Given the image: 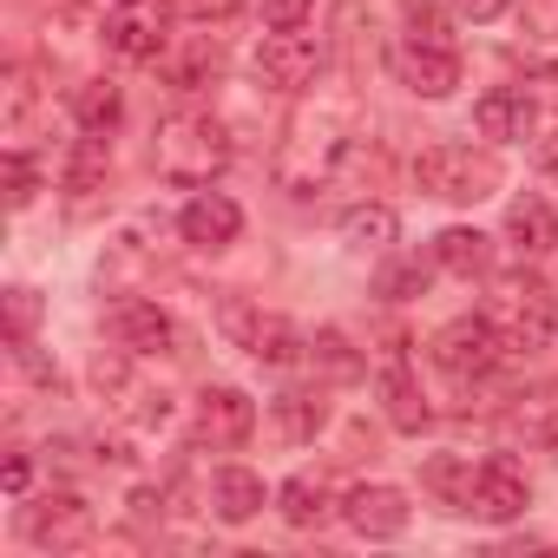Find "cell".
Segmentation results:
<instances>
[{
  "label": "cell",
  "instance_id": "1",
  "mask_svg": "<svg viewBox=\"0 0 558 558\" xmlns=\"http://www.w3.org/2000/svg\"><path fill=\"white\" fill-rule=\"evenodd\" d=\"M355 151H362L355 106L316 99V106H303V112L290 119V132H283V145H276L269 171H276V184H283L290 197H323V191L342 178V165H349Z\"/></svg>",
  "mask_w": 558,
  "mask_h": 558
},
{
  "label": "cell",
  "instance_id": "2",
  "mask_svg": "<svg viewBox=\"0 0 558 558\" xmlns=\"http://www.w3.org/2000/svg\"><path fill=\"white\" fill-rule=\"evenodd\" d=\"M151 158H158V178L165 184H184V191H204L210 178H223L230 171V132L210 119V112H171L165 125H158V145H151Z\"/></svg>",
  "mask_w": 558,
  "mask_h": 558
},
{
  "label": "cell",
  "instance_id": "3",
  "mask_svg": "<svg viewBox=\"0 0 558 558\" xmlns=\"http://www.w3.org/2000/svg\"><path fill=\"white\" fill-rule=\"evenodd\" d=\"M499 158L486 145H427L414 158V191L440 197V204H480L499 191Z\"/></svg>",
  "mask_w": 558,
  "mask_h": 558
},
{
  "label": "cell",
  "instance_id": "4",
  "mask_svg": "<svg viewBox=\"0 0 558 558\" xmlns=\"http://www.w3.org/2000/svg\"><path fill=\"white\" fill-rule=\"evenodd\" d=\"M480 316L506 336V349H538L551 336V323H558V296L538 283L532 269H512V276H499V283L486 290Z\"/></svg>",
  "mask_w": 558,
  "mask_h": 558
},
{
  "label": "cell",
  "instance_id": "5",
  "mask_svg": "<svg viewBox=\"0 0 558 558\" xmlns=\"http://www.w3.org/2000/svg\"><path fill=\"white\" fill-rule=\"evenodd\" d=\"M434 362L453 375V381H486L499 362H506V336L486 323V316H460L434 336Z\"/></svg>",
  "mask_w": 558,
  "mask_h": 558
},
{
  "label": "cell",
  "instance_id": "6",
  "mask_svg": "<svg viewBox=\"0 0 558 558\" xmlns=\"http://www.w3.org/2000/svg\"><path fill=\"white\" fill-rule=\"evenodd\" d=\"M21 532H27V545H40V551H86L93 532H99V519H93V506H86L80 493H47V499H34V506L21 512Z\"/></svg>",
  "mask_w": 558,
  "mask_h": 558
},
{
  "label": "cell",
  "instance_id": "7",
  "mask_svg": "<svg viewBox=\"0 0 558 558\" xmlns=\"http://www.w3.org/2000/svg\"><path fill=\"white\" fill-rule=\"evenodd\" d=\"M223 336H230L243 355L269 362V368H283V362H296V355L310 349L283 316H269V310H256V303H223Z\"/></svg>",
  "mask_w": 558,
  "mask_h": 558
},
{
  "label": "cell",
  "instance_id": "8",
  "mask_svg": "<svg viewBox=\"0 0 558 558\" xmlns=\"http://www.w3.org/2000/svg\"><path fill=\"white\" fill-rule=\"evenodd\" d=\"M256 434V401L243 388H204L197 395V414H191V440L210 447V453H230Z\"/></svg>",
  "mask_w": 558,
  "mask_h": 558
},
{
  "label": "cell",
  "instance_id": "9",
  "mask_svg": "<svg viewBox=\"0 0 558 558\" xmlns=\"http://www.w3.org/2000/svg\"><path fill=\"white\" fill-rule=\"evenodd\" d=\"M525 506H532V493H525V473H519L512 460H480V466H466V493H460V512L506 525V519H519Z\"/></svg>",
  "mask_w": 558,
  "mask_h": 558
},
{
  "label": "cell",
  "instance_id": "10",
  "mask_svg": "<svg viewBox=\"0 0 558 558\" xmlns=\"http://www.w3.org/2000/svg\"><path fill=\"white\" fill-rule=\"evenodd\" d=\"M256 80L269 86V93H303V86H316V73H323V47L296 27V34H269L263 47H256Z\"/></svg>",
  "mask_w": 558,
  "mask_h": 558
},
{
  "label": "cell",
  "instance_id": "11",
  "mask_svg": "<svg viewBox=\"0 0 558 558\" xmlns=\"http://www.w3.org/2000/svg\"><path fill=\"white\" fill-rule=\"evenodd\" d=\"M106 47L119 60H165V47H171L165 0H119V14L106 21Z\"/></svg>",
  "mask_w": 558,
  "mask_h": 558
},
{
  "label": "cell",
  "instance_id": "12",
  "mask_svg": "<svg viewBox=\"0 0 558 558\" xmlns=\"http://www.w3.org/2000/svg\"><path fill=\"white\" fill-rule=\"evenodd\" d=\"M395 73H401L408 93H421V99H447V93L460 86V47H427V40L395 34Z\"/></svg>",
  "mask_w": 558,
  "mask_h": 558
},
{
  "label": "cell",
  "instance_id": "13",
  "mask_svg": "<svg viewBox=\"0 0 558 558\" xmlns=\"http://www.w3.org/2000/svg\"><path fill=\"white\" fill-rule=\"evenodd\" d=\"M342 519L362 532V538H401L408 532V519H414V506H408V493L401 486H355V493H342Z\"/></svg>",
  "mask_w": 558,
  "mask_h": 558
},
{
  "label": "cell",
  "instance_id": "14",
  "mask_svg": "<svg viewBox=\"0 0 558 558\" xmlns=\"http://www.w3.org/2000/svg\"><path fill=\"white\" fill-rule=\"evenodd\" d=\"M506 440H519V447H558V375L551 381H532V388H519L512 401H506Z\"/></svg>",
  "mask_w": 558,
  "mask_h": 558
},
{
  "label": "cell",
  "instance_id": "15",
  "mask_svg": "<svg viewBox=\"0 0 558 558\" xmlns=\"http://www.w3.org/2000/svg\"><path fill=\"white\" fill-rule=\"evenodd\" d=\"M178 230H184V243H197V250H223V243H236V230H243V210H236L223 191H197V197L184 204Z\"/></svg>",
  "mask_w": 558,
  "mask_h": 558
},
{
  "label": "cell",
  "instance_id": "16",
  "mask_svg": "<svg viewBox=\"0 0 558 558\" xmlns=\"http://www.w3.org/2000/svg\"><path fill=\"white\" fill-rule=\"evenodd\" d=\"M473 125H480V138H499V145H512V138H532L538 112H532L525 86H493V93L473 106Z\"/></svg>",
  "mask_w": 558,
  "mask_h": 558
},
{
  "label": "cell",
  "instance_id": "17",
  "mask_svg": "<svg viewBox=\"0 0 558 558\" xmlns=\"http://www.w3.org/2000/svg\"><path fill=\"white\" fill-rule=\"evenodd\" d=\"M506 243H512L525 263L551 256V250H558V217H551V204H545V197H512V204H506Z\"/></svg>",
  "mask_w": 558,
  "mask_h": 558
},
{
  "label": "cell",
  "instance_id": "18",
  "mask_svg": "<svg viewBox=\"0 0 558 558\" xmlns=\"http://www.w3.org/2000/svg\"><path fill=\"white\" fill-rule=\"evenodd\" d=\"M112 336H119V349L125 355H165L171 349V316L158 310V303H119L112 310Z\"/></svg>",
  "mask_w": 558,
  "mask_h": 558
},
{
  "label": "cell",
  "instance_id": "19",
  "mask_svg": "<svg viewBox=\"0 0 558 558\" xmlns=\"http://www.w3.org/2000/svg\"><path fill=\"white\" fill-rule=\"evenodd\" d=\"M276 512H283L290 525H303V532H316V525H329L342 506H336V486H329L323 473H296L283 493H276Z\"/></svg>",
  "mask_w": 558,
  "mask_h": 558
},
{
  "label": "cell",
  "instance_id": "20",
  "mask_svg": "<svg viewBox=\"0 0 558 558\" xmlns=\"http://www.w3.org/2000/svg\"><path fill=\"white\" fill-rule=\"evenodd\" d=\"M210 506H217L223 525H243V519L263 512V480H256L250 466H217V480H210Z\"/></svg>",
  "mask_w": 558,
  "mask_h": 558
},
{
  "label": "cell",
  "instance_id": "21",
  "mask_svg": "<svg viewBox=\"0 0 558 558\" xmlns=\"http://www.w3.org/2000/svg\"><path fill=\"white\" fill-rule=\"evenodd\" d=\"M434 263H440V269H453V276H486V263H493V236H480V230L453 223V230H440V236H434Z\"/></svg>",
  "mask_w": 558,
  "mask_h": 558
},
{
  "label": "cell",
  "instance_id": "22",
  "mask_svg": "<svg viewBox=\"0 0 558 558\" xmlns=\"http://www.w3.org/2000/svg\"><path fill=\"white\" fill-rule=\"evenodd\" d=\"M217 73H223V60H217V47H210V40H197V47H184V53H171V47H165V80H171L178 93H204Z\"/></svg>",
  "mask_w": 558,
  "mask_h": 558
},
{
  "label": "cell",
  "instance_id": "23",
  "mask_svg": "<svg viewBox=\"0 0 558 558\" xmlns=\"http://www.w3.org/2000/svg\"><path fill=\"white\" fill-rule=\"evenodd\" d=\"M381 401H388V421H395L401 434H421V427H427V401H421V388L408 381L401 362H388V375H381Z\"/></svg>",
  "mask_w": 558,
  "mask_h": 558
},
{
  "label": "cell",
  "instance_id": "24",
  "mask_svg": "<svg viewBox=\"0 0 558 558\" xmlns=\"http://www.w3.org/2000/svg\"><path fill=\"white\" fill-rule=\"evenodd\" d=\"M342 236H349L355 250H388V243L401 236V217H395L388 204H355V210L342 217Z\"/></svg>",
  "mask_w": 558,
  "mask_h": 558
},
{
  "label": "cell",
  "instance_id": "25",
  "mask_svg": "<svg viewBox=\"0 0 558 558\" xmlns=\"http://www.w3.org/2000/svg\"><path fill=\"white\" fill-rule=\"evenodd\" d=\"M73 119L86 132H112L119 125V86L112 80H80L73 86Z\"/></svg>",
  "mask_w": 558,
  "mask_h": 558
},
{
  "label": "cell",
  "instance_id": "26",
  "mask_svg": "<svg viewBox=\"0 0 558 558\" xmlns=\"http://www.w3.org/2000/svg\"><path fill=\"white\" fill-rule=\"evenodd\" d=\"M276 427H283L290 440H310V434L323 427V401H316V395H303V388L276 395Z\"/></svg>",
  "mask_w": 558,
  "mask_h": 558
},
{
  "label": "cell",
  "instance_id": "27",
  "mask_svg": "<svg viewBox=\"0 0 558 558\" xmlns=\"http://www.w3.org/2000/svg\"><path fill=\"white\" fill-rule=\"evenodd\" d=\"M99 178H106V145H99V132H93V138H80V151H73V171H66V191H73V204H86Z\"/></svg>",
  "mask_w": 558,
  "mask_h": 558
},
{
  "label": "cell",
  "instance_id": "28",
  "mask_svg": "<svg viewBox=\"0 0 558 558\" xmlns=\"http://www.w3.org/2000/svg\"><path fill=\"white\" fill-rule=\"evenodd\" d=\"M27 112H34V73L14 66V73H8V138L27 132Z\"/></svg>",
  "mask_w": 558,
  "mask_h": 558
},
{
  "label": "cell",
  "instance_id": "29",
  "mask_svg": "<svg viewBox=\"0 0 558 558\" xmlns=\"http://www.w3.org/2000/svg\"><path fill=\"white\" fill-rule=\"evenodd\" d=\"M34 191H40V165H34L27 151H8V204H14V210H27V204H34Z\"/></svg>",
  "mask_w": 558,
  "mask_h": 558
},
{
  "label": "cell",
  "instance_id": "30",
  "mask_svg": "<svg viewBox=\"0 0 558 558\" xmlns=\"http://www.w3.org/2000/svg\"><path fill=\"white\" fill-rule=\"evenodd\" d=\"M263 21H269V34H296L316 21V0H263Z\"/></svg>",
  "mask_w": 558,
  "mask_h": 558
},
{
  "label": "cell",
  "instance_id": "31",
  "mask_svg": "<svg viewBox=\"0 0 558 558\" xmlns=\"http://www.w3.org/2000/svg\"><path fill=\"white\" fill-rule=\"evenodd\" d=\"M8 316H14V349H27V336H34V316H40L34 290H8Z\"/></svg>",
  "mask_w": 558,
  "mask_h": 558
},
{
  "label": "cell",
  "instance_id": "32",
  "mask_svg": "<svg viewBox=\"0 0 558 558\" xmlns=\"http://www.w3.org/2000/svg\"><path fill=\"white\" fill-rule=\"evenodd\" d=\"M171 8H178V14H191V21H230L243 0H171Z\"/></svg>",
  "mask_w": 558,
  "mask_h": 558
},
{
  "label": "cell",
  "instance_id": "33",
  "mask_svg": "<svg viewBox=\"0 0 558 558\" xmlns=\"http://www.w3.org/2000/svg\"><path fill=\"white\" fill-rule=\"evenodd\" d=\"M453 8H460L466 21H499V14L512 8V0H453Z\"/></svg>",
  "mask_w": 558,
  "mask_h": 558
},
{
  "label": "cell",
  "instance_id": "34",
  "mask_svg": "<svg viewBox=\"0 0 558 558\" xmlns=\"http://www.w3.org/2000/svg\"><path fill=\"white\" fill-rule=\"evenodd\" d=\"M532 132H538V165H558V112L545 125H532Z\"/></svg>",
  "mask_w": 558,
  "mask_h": 558
},
{
  "label": "cell",
  "instance_id": "35",
  "mask_svg": "<svg viewBox=\"0 0 558 558\" xmlns=\"http://www.w3.org/2000/svg\"><path fill=\"white\" fill-rule=\"evenodd\" d=\"M421 283H427V269H421V263H408V269H395V276H388V296H395V290H421Z\"/></svg>",
  "mask_w": 558,
  "mask_h": 558
},
{
  "label": "cell",
  "instance_id": "36",
  "mask_svg": "<svg viewBox=\"0 0 558 558\" xmlns=\"http://www.w3.org/2000/svg\"><path fill=\"white\" fill-rule=\"evenodd\" d=\"M27 480H34V466H27V453H14L8 460V493H27Z\"/></svg>",
  "mask_w": 558,
  "mask_h": 558
}]
</instances>
